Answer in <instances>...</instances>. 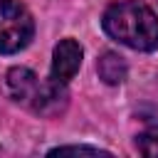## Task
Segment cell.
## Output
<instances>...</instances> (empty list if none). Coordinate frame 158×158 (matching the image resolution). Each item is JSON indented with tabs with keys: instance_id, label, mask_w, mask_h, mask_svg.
<instances>
[{
	"instance_id": "1",
	"label": "cell",
	"mask_w": 158,
	"mask_h": 158,
	"mask_svg": "<svg viewBox=\"0 0 158 158\" xmlns=\"http://www.w3.org/2000/svg\"><path fill=\"white\" fill-rule=\"evenodd\" d=\"M104 32L136 52L158 49V17L143 0H116L101 15Z\"/></svg>"
},
{
	"instance_id": "6",
	"label": "cell",
	"mask_w": 158,
	"mask_h": 158,
	"mask_svg": "<svg viewBox=\"0 0 158 158\" xmlns=\"http://www.w3.org/2000/svg\"><path fill=\"white\" fill-rule=\"evenodd\" d=\"M136 146L143 156L148 158H158V126H151L148 131H143L138 138H136Z\"/></svg>"
},
{
	"instance_id": "3",
	"label": "cell",
	"mask_w": 158,
	"mask_h": 158,
	"mask_svg": "<svg viewBox=\"0 0 158 158\" xmlns=\"http://www.w3.org/2000/svg\"><path fill=\"white\" fill-rule=\"evenodd\" d=\"M35 20L20 0H0V54H15L30 44Z\"/></svg>"
},
{
	"instance_id": "7",
	"label": "cell",
	"mask_w": 158,
	"mask_h": 158,
	"mask_svg": "<svg viewBox=\"0 0 158 158\" xmlns=\"http://www.w3.org/2000/svg\"><path fill=\"white\" fill-rule=\"evenodd\" d=\"M64 153H91V156H111L109 151L104 148H96V146H57L49 151V156H64Z\"/></svg>"
},
{
	"instance_id": "5",
	"label": "cell",
	"mask_w": 158,
	"mask_h": 158,
	"mask_svg": "<svg viewBox=\"0 0 158 158\" xmlns=\"http://www.w3.org/2000/svg\"><path fill=\"white\" fill-rule=\"evenodd\" d=\"M96 72H99V79H101V81L116 86V84H121V81L126 79L128 64H126V59H123L121 54H116V52H104V54L99 57V62H96Z\"/></svg>"
},
{
	"instance_id": "4",
	"label": "cell",
	"mask_w": 158,
	"mask_h": 158,
	"mask_svg": "<svg viewBox=\"0 0 158 158\" xmlns=\"http://www.w3.org/2000/svg\"><path fill=\"white\" fill-rule=\"evenodd\" d=\"M81 57H84V49L77 40L72 37H64L54 44V52H52V79L59 81V84H69L74 79V74L79 72L81 67Z\"/></svg>"
},
{
	"instance_id": "2",
	"label": "cell",
	"mask_w": 158,
	"mask_h": 158,
	"mask_svg": "<svg viewBox=\"0 0 158 158\" xmlns=\"http://www.w3.org/2000/svg\"><path fill=\"white\" fill-rule=\"evenodd\" d=\"M7 94L17 104H22L42 116H57L67 106L64 84L54 81L52 77L40 79L27 67H12L7 72Z\"/></svg>"
}]
</instances>
